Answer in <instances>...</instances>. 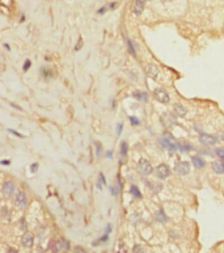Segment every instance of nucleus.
<instances>
[{"label": "nucleus", "instance_id": "1", "mask_svg": "<svg viewBox=\"0 0 224 253\" xmlns=\"http://www.w3.org/2000/svg\"><path fill=\"white\" fill-rule=\"evenodd\" d=\"M160 143L162 147L169 151L174 152L180 148V144L177 139L171 133L164 132L160 137Z\"/></svg>", "mask_w": 224, "mask_h": 253}, {"label": "nucleus", "instance_id": "2", "mask_svg": "<svg viewBox=\"0 0 224 253\" xmlns=\"http://www.w3.org/2000/svg\"><path fill=\"white\" fill-rule=\"evenodd\" d=\"M137 170L139 173L144 176L149 175L153 172V167L149 162L146 159L141 158L137 164Z\"/></svg>", "mask_w": 224, "mask_h": 253}, {"label": "nucleus", "instance_id": "3", "mask_svg": "<svg viewBox=\"0 0 224 253\" xmlns=\"http://www.w3.org/2000/svg\"><path fill=\"white\" fill-rule=\"evenodd\" d=\"M154 96L158 101L162 103H167L169 101L168 93L162 88H156L154 91Z\"/></svg>", "mask_w": 224, "mask_h": 253}, {"label": "nucleus", "instance_id": "4", "mask_svg": "<svg viewBox=\"0 0 224 253\" xmlns=\"http://www.w3.org/2000/svg\"><path fill=\"white\" fill-rule=\"evenodd\" d=\"M174 170L179 175H186L190 171V164L188 162L178 163L175 164Z\"/></svg>", "mask_w": 224, "mask_h": 253}, {"label": "nucleus", "instance_id": "5", "mask_svg": "<svg viewBox=\"0 0 224 253\" xmlns=\"http://www.w3.org/2000/svg\"><path fill=\"white\" fill-rule=\"evenodd\" d=\"M199 141L203 145H211L215 144L217 142V139L209 134L201 133L199 136Z\"/></svg>", "mask_w": 224, "mask_h": 253}, {"label": "nucleus", "instance_id": "6", "mask_svg": "<svg viewBox=\"0 0 224 253\" xmlns=\"http://www.w3.org/2000/svg\"><path fill=\"white\" fill-rule=\"evenodd\" d=\"M156 175L159 178L164 179L170 174V170L166 164H160L156 168Z\"/></svg>", "mask_w": 224, "mask_h": 253}, {"label": "nucleus", "instance_id": "7", "mask_svg": "<svg viewBox=\"0 0 224 253\" xmlns=\"http://www.w3.org/2000/svg\"><path fill=\"white\" fill-rule=\"evenodd\" d=\"M21 241L24 246L26 248H31L34 244V235L30 232H26L23 235Z\"/></svg>", "mask_w": 224, "mask_h": 253}, {"label": "nucleus", "instance_id": "8", "mask_svg": "<svg viewBox=\"0 0 224 253\" xmlns=\"http://www.w3.org/2000/svg\"><path fill=\"white\" fill-rule=\"evenodd\" d=\"M146 73L149 77L153 79H156L159 74V69L153 64H149L146 66Z\"/></svg>", "mask_w": 224, "mask_h": 253}, {"label": "nucleus", "instance_id": "9", "mask_svg": "<svg viewBox=\"0 0 224 253\" xmlns=\"http://www.w3.org/2000/svg\"><path fill=\"white\" fill-rule=\"evenodd\" d=\"M15 191V185L13 183L10 181H7L5 182V184L3 185L2 187V192L5 195L11 196L13 193Z\"/></svg>", "mask_w": 224, "mask_h": 253}, {"label": "nucleus", "instance_id": "10", "mask_svg": "<svg viewBox=\"0 0 224 253\" xmlns=\"http://www.w3.org/2000/svg\"><path fill=\"white\" fill-rule=\"evenodd\" d=\"M212 168L215 172L222 174L224 173V162L222 160L215 161L212 165Z\"/></svg>", "mask_w": 224, "mask_h": 253}, {"label": "nucleus", "instance_id": "11", "mask_svg": "<svg viewBox=\"0 0 224 253\" xmlns=\"http://www.w3.org/2000/svg\"><path fill=\"white\" fill-rule=\"evenodd\" d=\"M145 0H136L133 7V11L136 15H140L143 11Z\"/></svg>", "mask_w": 224, "mask_h": 253}, {"label": "nucleus", "instance_id": "12", "mask_svg": "<svg viewBox=\"0 0 224 253\" xmlns=\"http://www.w3.org/2000/svg\"><path fill=\"white\" fill-rule=\"evenodd\" d=\"M16 201L17 205L21 208H23L26 205V198L24 192L20 191L18 193L16 197Z\"/></svg>", "mask_w": 224, "mask_h": 253}, {"label": "nucleus", "instance_id": "13", "mask_svg": "<svg viewBox=\"0 0 224 253\" xmlns=\"http://www.w3.org/2000/svg\"><path fill=\"white\" fill-rule=\"evenodd\" d=\"M193 165H194L197 168H202L205 166L206 163L205 161L202 159L201 157L198 156H195L191 158Z\"/></svg>", "mask_w": 224, "mask_h": 253}, {"label": "nucleus", "instance_id": "14", "mask_svg": "<svg viewBox=\"0 0 224 253\" xmlns=\"http://www.w3.org/2000/svg\"><path fill=\"white\" fill-rule=\"evenodd\" d=\"M174 111L175 114L180 116V117H183L186 114L185 109L180 104H175L174 106Z\"/></svg>", "mask_w": 224, "mask_h": 253}, {"label": "nucleus", "instance_id": "15", "mask_svg": "<svg viewBox=\"0 0 224 253\" xmlns=\"http://www.w3.org/2000/svg\"><path fill=\"white\" fill-rule=\"evenodd\" d=\"M155 217L156 220L159 222H161V223L165 222H166V220H167V217H166L165 213L162 210H159V211H157L156 212Z\"/></svg>", "mask_w": 224, "mask_h": 253}, {"label": "nucleus", "instance_id": "16", "mask_svg": "<svg viewBox=\"0 0 224 253\" xmlns=\"http://www.w3.org/2000/svg\"><path fill=\"white\" fill-rule=\"evenodd\" d=\"M57 246L58 247H57L58 250H60V249H70V244L67 241H66L65 239H61L60 241L58 242L57 243Z\"/></svg>", "mask_w": 224, "mask_h": 253}, {"label": "nucleus", "instance_id": "17", "mask_svg": "<svg viewBox=\"0 0 224 253\" xmlns=\"http://www.w3.org/2000/svg\"><path fill=\"white\" fill-rule=\"evenodd\" d=\"M130 193L136 198H140L141 197V193L140 190L136 186H134V185H132L131 188H130Z\"/></svg>", "mask_w": 224, "mask_h": 253}, {"label": "nucleus", "instance_id": "18", "mask_svg": "<svg viewBox=\"0 0 224 253\" xmlns=\"http://www.w3.org/2000/svg\"><path fill=\"white\" fill-rule=\"evenodd\" d=\"M134 96L141 101H146L147 98V94L145 92L135 93H134Z\"/></svg>", "mask_w": 224, "mask_h": 253}, {"label": "nucleus", "instance_id": "19", "mask_svg": "<svg viewBox=\"0 0 224 253\" xmlns=\"http://www.w3.org/2000/svg\"><path fill=\"white\" fill-rule=\"evenodd\" d=\"M127 45H128V48L129 52L131 54H135V51L134 46V45H133L132 41L129 39H127Z\"/></svg>", "mask_w": 224, "mask_h": 253}, {"label": "nucleus", "instance_id": "20", "mask_svg": "<svg viewBox=\"0 0 224 253\" xmlns=\"http://www.w3.org/2000/svg\"><path fill=\"white\" fill-rule=\"evenodd\" d=\"M121 151H122V153L123 155H126L128 153V145H127V143H125L124 141H123L122 143H121Z\"/></svg>", "mask_w": 224, "mask_h": 253}, {"label": "nucleus", "instance_id": "21", "mask_svg": "<svg viewBox=\"0 0 224 253\" xmlns=\"http://www.w3.org/2000/svg\"><path fill=\"white\" fill-rule=\"evenodd\" d=\"M41 74L43 75V77L45 78H49V77H51V71L49 69L44 68L41 71Z\"/></svg>", "mask_w": 224, "mask_h": 253}, {"label": "nucleus", "instance_id": "22", "mask_svg": "<svg viewBox=\"0 0 224 253\" xmlns=\"http://www.w3.org/2000/svg\"><path fill=\"white\" fill-rule=\"evenodd\" d=\"M215 153L218 157L224 158V148L216 149L215 150Z\"/></svg>", "mask_w": 224, "mask_h": 253}, {"label": "nucleus", "instance_id": "23", "mask_svg": "<svg viewBox=\"0 0 224 253\" xmlns=\"http://www.w3.org/2000/svg\"><path fill=\"white\" fill-rule=\"evenodd\" d=\"M123 129V124H118L117 126H116V133L118 136H120L121 133H122V131Z\"/></svg>", "mask_w": 224, "mask_h": 253}, {"label": "nucleus", "instance_id": "24", "mask_svg": "<svg viewBox=\"0 0 224 253\" xmlns=\"http://www.w3.org/2000/svg\"><path fill=\"white\" fill-rule=\"evenodd\" d=\"M38 163H35L34 164H32V165L30 166V171H31V172L35 173L36 171H37V170H38Z\"/></svg>", "mask_w": 224, "mask_h": 253}, {"label": "nucleus", "instance_id": "25", "mask_svg": "<svg viewBox=\"0 0 224 253\" xmlns=\"http://www.w3.org/2000/svg\"><path fill=\"white\" fill-rule=\"evenodd\" d=\"M96 155L97 157H99L102 151L101 145H100L99 143H96Z\"/></svg>", "mask_w": 224, "mask_h": 253}, {"label": "nucleus", "instance_id": "26", "mask_svg": "<svg viewBox=\"0 0 224 253\" xmlns=\"http://www.w3.org/2000/svg\"><path fill=\"white\" fill-rule=\"evenodd\" d=\"M129 120L131 121V122L134 125H138L140 124V120H139L137 118L135 117H130Z\"/></svg>", "mask_w": 224, "mask_h": 253}, {"label": "nucleus", "instance_id": "27", "mask_svg": "<svg viewBox=\"0 0 224 253\" xmlns=\"http://www.w3.org/2000/svg\"><path fill=\"white\" fill-rule=\"evenodd\" d=\"M30 66H31V62H30V60H27L26 61L25 63V64H24L23 69L26 71L30 68Z\"/></svg>", "mask_w": 224, "mask_h": 253}, {"label": "nucleus", "instance_id": "28", "mask_svg": "<svg viewBox=\"0 0 224 253\" xmlns=\"http://www.w3.org/2000/svg\"><path fill=\"white\" fill-rule=\"evenodd\" d=\"M83 45H84V42H83L82 39L80 38V40H79V42H78V44L76 45V47H75L76 50H80V49H81V47H82Z\"/></svg>", "mask_w": 224, "mask_h": 253}, {"label": "nucleus", "instance_id": "29", "mask_svg": "<svg viewBox=\"0 0 224 253\" xmlns=\"http://www.w3.org/2000/svg\"><path fill=\"white\" fill-rule=\"evenodd\" d=\"M99 178H100V182H103V184H106L105 178L104 177V176L102 174H100V175H99Z\"/></svg>", "mask_w": 224, "mask_h": 253}, {"label": "nucleus", "instance_id": "30", "mask_svg": "<svg viewBox=\"0 0 224 253\" xmlns=\"http://www.w3.org/2000/svg\"><path fill=\"white\" fill-rule=\"evenodd\" d=\"M110 191H111V193H112V195H115L116 194V190L114 187H113V186L110 187Z\"/></svg>", "mask_w": 224, "mask_h": 253}, {"label": "nucleus", "instance_id": "31", "mask_svg": "<svg viewBox=\"0 0 224 253\" xmlns=\"http://www.w3.org/2000/svg\"><path fill=\"white\" fill-rule=\"evenodd\" d=\"M107 239H108V236L107 235H105V236H103L100 239V241H103V242H105V241H107Z\"/></svg>", "mask_w": 224, "mask_h": 253}, {"label": "nucleus", "instance_id": "32", "mask_svg": "<svg viewBox=\"0 0 224 253\" xmlns=\"http://www.w3.org/2000/svg\"><path fill=\"white\" fill-rule=\"evenodd\" d=\"M75 251L76 252H85V251L84 249H81V247H79V246H76L75 249Z\"/></svg>", "mask_w": 224, "mask_h": 253}, {"label": "nucleus", "instance_id": "33", "mask_svg": "<svg viewBox=\"0 0 224 253\" xmlns=\"http://www.w3.org/2000/svg\"><path fill=\"white\" fill-rule=\"evenodd\" d=\"M10 162L9 160H2L1 161V164H4V165H8V164H9Z\"/></svg>", "mask_w": 224, "mask_h": 253}, {"label": "nucleus", "instance_id": "34", "mask_svg": "<svg viewBox=\"0 0 224 253\" xmlns=\"http://www.w3.org/2000/svg\"><path fill=\"white\" fill-rule=\"evenodd\" d=\"M111 225H108V226L107 227V228H106V231H107V233H110V232H111Z\"/></svg>", "mask_w": 224, "mask_h": 253}, {"label": "nucleus", "instance_id": "35", "mask_svg": "<svg viewBox=\"0 0 224 253\" xmlns=\"http://www.w3.org/2000/svg\"><path fill=\"white\" fill-rule=\"evenodd\" d=\"M106 157L108 158H111L112 157V152L111 151H107L106 153Z\"/></svg>", "mask_w": 224, "mask_h": 253}, {"label": "nucleus", "instance_id": "36", "mask_svg": "<svg viewBox=\"0 0 224 253\" xmlns=\"http://www.w3.org/2000/svg\"><path fill=\"white\" fill-rule=\"evenodd\" d=\"M97 186L98 188L100 189V190H102V187H101V184H99V183H97Z\"/></svg>", "mask_w": 224, "mask_h": 253}]
</instances>
